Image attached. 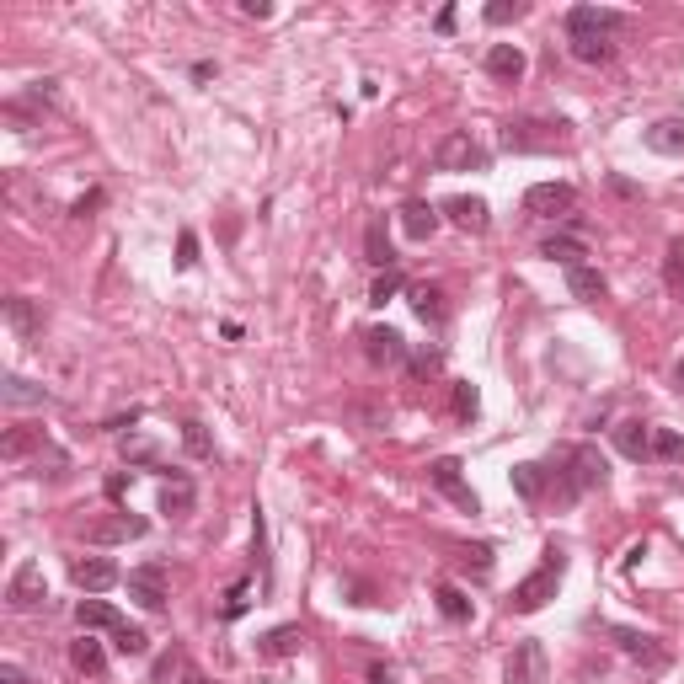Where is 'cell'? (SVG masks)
Returning a JSON list of instances; mask_svg holds the SVG:
<instances>
[{
	"label": "cell",
	"mask_w": 684,
	"mask_h": 684,
	"mask_svg": "<svg viewBox=\"0 0 684 684\" xmlns=\"http://www.w3.org/2000/svg\"><path fill=\"white\" fill-rule=\"evenodd\" d=\"M524 65L530 59H524V49H513V43H492L487 49V75H497V81H519Z\"/></svg>",
	"instance_id": "603a6c76"
},
{
	"label": "cell",
	"mask_w": 684,
	"mask_h": 684,
	"mask_svg": "<svg viewBox=\"0 0 684 684\" xmlns=\"http://www.w3.org/2000/svg\"><path fill=\"white\" fill-rule=\"evenodd\" d=\"M43 599H49L43 567H38V562H22L17 572H11V583H6V604H11V610H38Z\"/></svg>",
	"instance_id": "9c48e42d"
},
{
	"label": "cell",
	"mask_w": 684,
	"mask_h": 684,
	"mask_svg": "<svg viewBox=\"0 0 684 684\" xmlns=\"http://www.w3.org/2000/svg\"><path fill=\"white\" fill-rule=\"evenodd\" d=\"M513 492L524 497V503H546L551 497V471L546 465H535V460H524V465H513Z\"/></svg>",
	"instance_id": "ac0fdd59"
},
{
	"label": "cell",
	"mask_w": 684,
	"mask_h": 684,
	"mask_svg": "<svg viewBox=\"0 0 684 684\" xmlns=\"http://www.w3.org/2000/svg\"><path fill=\"white\" fill-rule=\"evenodd\" d=\"M433 161H439V171H481L487 166V150H481L465 129H449L439 139V150H433Z\"/></svg>",
	"instance_id": "8992f818"
},
{
	"label": "cell",
	"mask_w": 684,
	"mask_h": 684,
	"mask_svg": "<svg viewBox=\"0 0 684 684\" xmlns=\"http://www.w3.org/2000/svg\"><path fill=\"white\" fill-rule=\"evenodd\" d=\"M663 284H668V294H684V241H668V252H663Z\"/></svg>",
	"instance_id": "836d02e7"
},
{
	"label": "cell",
	"mask_w": 684,
	"mask_h": 684,
	"mask_svg": "<svg viewBox=\"0 0 684 684\" xmlns=\"http://www.w3.org/2000/svg\"><path fill=\"white\" fill-rule=\"evenodd\" d=\"M572 204H578L572 182H535V188L524 193V214H535V220H556V214H572Z\"/></svg>",
	"instance_id": "ba28073f"
},
{
	"label": "cell",
	"mask_w": 684,
	"mask_h": 684,
	"mask_svg": "<svg viewBox=\"0 0 684 684\" xmlns=\"http://www.w3.org/2000/svg\"><path fill=\"white\" fill-rule=\"evenodd\" d=\"M177 684H209V679L198 674V668H182V679H177Z\"/></svg>",
	"instance_id": "816d5d0a"
},
{
	"label": "cell",
	"mask_w": 684,
	"mask_h": 684,
	"mask_svg": "<svg viewBox=\"0 0 684 684\" xmlns=\"http://www.w3.org/2000/svg\"><path fill=\"white\" fill-rule=\"evenodd\" d=\"M177 663H182V658H177V652H166V658H161V663H155V684H166L171 674H177Z\"/></svg>",
	"instance_id": "7dc6e473"
},
{
	"label": "cell",
	"mask_w": 684,
	"mask_h": 684,
	"mask_svg": "<svg viewBox=\"0 0 684 684\" xmlns=\"http://www.w3.org/2000/svg\"><path fill=\"white\" fill-rule=\"evenodd\" d=\"M562 572H567V556L556 551V546H546V562H540L530 578H524L519 588H513V615H535V610H546V604L556 599V588H562Z\"/></svg>",
	"instance_id": "7a4b0ae2"
},
{
	"label": "cell",
	"mask_w": 684,
	"mask_h": 684,
	"mask_svg": "<svg viewBox=\"0 0 684 684\" xmlns=\"http://www.w3.org/2000/svg\"><path fill=\"white\" fill-rule=\"evenodd\" d=\"M567 145V123H546V118H519L503 129V150L508 155H530V150H556Z\"/></svg>",
	"instance_id": "3957f363"
},
{
	"label": "cell",
	"mask_w": 684,
	"mask_h": 684,
	"mask_svg": "<svg viewBox=\"0 0 684 684\" xmlns=\"http://www.w3.org/2000/svg\"><path fill=\"white\" fill-rule=\"evenodd\" d=\"M123 455L139 460V465H155V444L150 439H123Z\"/></svg>",
	"instance_id": "ee69618b"
},
{
	"label": "cell",
	"mask_w": 684,
	"mask_h": 684,
	"mask_svg": "<svg viewBox=\"0 0 684 684\" xmlns=\"http://www.w3.org/2000/svg\"><path fill=\"white\" fill-rule=\"evenodd\" d=\"M241 11H246V17H273V6H268V0H241Z\"/></svg>",
	"instance_id": "c3c4849f"
},
{
	"label": "cell",
	"mask_w": 684,
	"mask_h": 684,
	"mask_svg": "<svg viewBox=\"0 0 684 684\" xmlns=\"http://www.w3.org/2000/svg\"><path fill=\"white\" fill-rule=\"evenodd\" d=\"M401 289H407V278H401L396 268H391V273H380V278H375V289H369V305H385V300H396Z\"/></svg>",
	"instance_id": "f35d334b"
},
{
	"label": "cell",
	"mask_w": 684,
	"mask_h": 684,
	"mask_svg": "<svg viewBox=\"0 0 684 684\" xmlns=\"http://www.w3.org/2000/svg\"><path fill=\"white\" fill-rule=\"evenodd\" d=\"M193 262H198V236H193V230H182V236H177V268H193Z\"/></svg>",
	"instance_id": "b9f144b4"
},
{
	"label": "cell",
	"mask_w": 684,
	"mask_h": 684,
	"mask_svg": "<svg viewBox=\"0 0 684 684\" xmlns=\"http://www.w3.org/2000/svg\"><path fill=\"white\" fill-rule=\"evenodd\" d=\"M652 460L679 465V460H684V433H674V428H652Z\"/></svg>",
	"instance_id": "d6a6232c"
},
{
	"label": "cell",
	"mask_w": 684,
	"mask_h": 684,
	"mask_svg": "<svg viewBox=\"0 0 684 684\" xmlns=\"http://www.w3.org/2000/svg\"><path fill=\"white\" fill-rule=\"evenodd\" d=\"M455 562H460L465 572L476 567V578H487V572H492V551H487V546H465V551H455Z\"/></svg>",
	"instance_id": "ab89813d"
},
{
	"label": "cell",
	"mask_w": 684,
	"mask_h": 684,
	"mask_svg": "<svg viewBox=\"0 0 684 684\" xmlns=\"http://www.w3.org/2000/svg\"><path fill=\"white\" fill-rule=\"evenodd\" d=\"M572 59H583V65H610L615 38H572Z\"/></svg>",
	"instance_id": "1f68e13d"
},
{
	"label": "cell",
	"mask_w": 684,
	"mask_h": 684,
	"mask_svg": "<svg viewBox=\"0 0 684 684\" xmlns=\"http://www.w3.org/2000/svg\"><path fill=\"white\" fill-rule=\"evenodd\" d=\"M546 471H551V503H578L583 492L604 487L610 465H604V455L594 444H556Z\"/></svg>",
	"instance_id": "6da1fadb"
},
{
	"label": "cell",
	"mask_w": 684,
	"mask_h": 684,
	"mask_svg": "<svg viewBox=\"0 0 684 684\" xmlns=\"http://www.w3.org/2000/svg\"><path fill=\"white\" fill-rule=\"evenodd\" d=\"M0 396H6V407H43V401H49V391H43V385L22 380V375H6V380H0Z\"/></svg>",
	"instance_id": "f1b7e54d"
},
{
	"label": "cell",
	"mask_w": 684,
	"mask_h": 684,
	"mask_svg": "<svg viewBox=\"0 0 684 684\" xmlns=\"http://www.w3.org/2000/svg\"><path fill=\"white\" fill-rule=\"evenodd\" d=\"M75 620H81V631H123V615L107 599H81L75 604Z\"/></svg>",
	"instance_id": "ffe728a7"
},
{
	"label": "cell",
	"mask_w": 684,
	"mask_h": 684,
	"mask_svg": "<svg viewBox=\"0 0 684 684\" xmlns=\"http://www.w3.org/2000/svg\"><path fill=\"white\" fill-rule=\"evenodd\" d=\"M481 17H487L492 27H503V22H519V17H524V0H492V6L481 11Z\"/></svg>",
	"instance_id": "60d3db41"
},
{
	"label": "cell",
	"mask_w": 684,
	"mask_h": 684,
	"mask_svg": "<svg viewBox=\"0 0 684 684\" xmlns=\"http://www.w3.org/2000/svg\"><path fill=\"white\" fill-rule=\"evenodd\" d=\"M439 364H444V353H439V348H417L412 359H407L412 380H428V375H439Z\"/></svg>",
	"instance_id": "74e56055"
},
{
	"label": "cell",
	"mask_w": 684,
	"mask_h": 684,
	"mask_svg": "<svg viewBox=\"0 0 684 684\" xmlns=\"http://www.w3.org/2000/svg\"><path fill=\"white\" fill-rule=\"evenodd\" d=\"M407 300H412L417 316L433 321V326H439V321L449 316V305H444V289H439V284H407Z\"/></svg>",
	"instance_id": "cb8c5ba5"
},
{
	"label": "cell",
	"mask_w": 684,
	"mask_h": 684,
	"mask_svg": "<svg viewBox=\"0 0 684 684\" xmlns=\"http://www.w3.org/2000/svg\"><path fill=\"white\" fill-rule=\"evenodd\" d=\"M364 353H369V364H375V369H396V364H407V337H401L396 326H369Z\"/></svg>",
	"instance_id": "8fae6325"
},
{
	"label": "cell",
	"mask_w": 684,
	"mask_h": 684,
	"mask_svg": "<svg viewBox=\"0 0 684 684\" xmlns=\"http://www.w3.org/2000/svg\"><path fill=\"white\" fill-rule=\"evenodd\" d=\"M428 481H433V487H439L460 513H481V497L471 492V481H465V465H460L455 455H439V460H433V465H428Z\"/></svg>",
	"instance_id": "277c9868"
},
{
	"label": "cell",
	"mask_w": 684,
	"mask_h": 684,
	"mask_svg": "<svg viewBox=\"0 0 684 684\" xmlns=\"http://www.w3.org/2000/svg\"><path fill=\"white\" fill-rule=\"evenodd\" d=\"M567 289H572V300L594 305V300H604V289H610V284H604L599 268H588V262H583V268H567Z\"/></svg>",
	"instance_id": "4316f807"
},
{
	"label": "cell",
	"mask_w": 684,
	"mask_h": 684,
	"mask_svg": "<svg viewBox=\"0 0 684 684\" xmlns=\"http://www.w3.org/2000/svg\"><path fill=\"white\" fill-rule=\"evenodd\" d=\"M0 684H27V679H22L17 663H6V668H0Z\"/></svg>",
	"instance_id": "681fc988"
},
{
	"label": "cell",
	"mask_w": 684,
	"mask_h": 684,
	"mask_svg": "<svg viewBox=\"0 0 684 684\" xmlns=\"http://www.w3.org/2000/svg\"><path fill=\"white\" fill-rule=\"evenodd\" d=\"M433 599H439V610H444V620H471V599H465L460 594V588H439V594H433Z\"/></svg>",
	"instance_id": "8d00e7d4"
},
{
	"label": "cell",
	"mask_w": 684,
	"mask_h": 684,
	"mask_svg": "<svg viewBox=\"0 0 684 684\" xmlns=\"http://www.w3.org/2000/svg\"><path fill=\"white\" fill-rule=\"evenodd\" d=\"M674 385H679V391H684V359L674 364Z\"/></svg>",
	"instance_id": "f5cc1de1"
},
{
	"label": "cell",
	"mask_w": 684,
	"mask_h": 684,
	"mask_svg": "<svg viewBox=\"0 0 684 684\" xmlns=\"http://www.w3.org/2000/svg\"><path fill=\"white\" fill-rule=\"evenodd\" d=\"M444 220L449 225H460V230H471V236H481V230L492 225V209H487V198H444Z\"/></svg>",
	"instance_id": "4fadbf2b"
},
{
	"label": "cell",
	"mask_w": 684,
	"mask_h": 684,
	"mask_svg": "<svg viewBox=\"0 0 684 684\" xmlns=\"http://www.w3.org/2000/svg\"><path fill=\"white\" fill-rule=\"evenodd\" d=\"M476 407H481V401H476V385L460 380V385H455V412H460V417H476Z\"/></svg>",
	"instance_id": "7bdbcfd3"
},
{
	"label": "cell",
	"mask_w": 684,
	"mask_h": 684,
	"mask_svg": "<svg viewBox=\"0 0 684 684\" xmlns=\"http://www.w3.org/2000/svg\"><path fill=\"white\" fill-rule=\"evenodd\" d=\"M300 647H305V631L300 626H273L268 636H262V652H268V658H294Z\"/></svg>",
	"instance_id": "f546056e"
},
{
	"label": "cell",
	"mask_w": 684,
	"mask_h": 684,
	"mask_svg": "<svg viewBox=\"0 0 684 684\" xmlns=\"http://www.w3.org/2000/svg\"><path fill=\"white\" fill-rule=\"evenodd\" d=\"M364 262H375L380 273L396 268V252H391V236H385V220H369V230H364Z\"/></svg>",
	"instance_id": "484cf974"
},
{
	"label": "cell",
	"mask_w": 684,
	"mask_h": 684,
	"mask_svg": "<svg viewBox=\"0 0 684 684\" xmlns=\"http://www.w3.org/2000/svg\"><path fill=\"white\" fill-rule=\"evenodd\" d=\"M620 27H626V17L610 6H572L567 11V38H615Z\"/></svg>",
	"instance_id": "52a82bcc"
},
{
	"label": "cell",
	"mask_w": 684,
	"mask_h": 684,
	"mask_svg": "<svg viewBox=\"0 0 684 684\" xmlns=\"http://www.w3.org/2000/svg\"><path fill=\"white\" fill-rule=\"evenodd\" d=\"M193 503H198V492H193L188 476H171L166 487H161V513H171V519H188Z\"/></svg>",
	"instance_id": "d4e9b609"
},
{
	"label": "cell",
	"mask_w": 684,
	"mask_h": 684,
	"mask_svg": "<svg viewBox=\"0 0 684 684\" xmlns=\"http://www.w3.org/2000/svg\"><path fill=\"white\" fill-rule=\"evenodd\" d=\"M70 663L81 668V674H102V668H107V652H102V642L81 636V642H70Z\"/></svg>",
	"instance_id": "4dcf8cb0"
},
{
	"label": "cell",
	"mask_w": 684,
	"mask_h": 684,
	"mask_svg": "<svg viewBox=\"0 0 684 684\" xmlns=\"http://www.w3.org/2000/svg\"><path fill=\"white\" fill-rule=\"evenodd\" d=\"M369 684H396L391 668H369Z\"/></svg>",
	"instance_id": "f907efd6"
},
{
	"label": "cell",
	"mask_w": 684,
	"mask_h": 684,
	"mask_svg": "<svg viewBox=\"0 0 684 684\" xmlns=\"http://www.w3.org/2000/svg\"><path fill=\"white\" fill-rule=\"evenodd\" d=\"M123 583H129V599L139 604V610H150V615H161V610H166L171 588H166V567H161V562H145V567H134Z\"/></svg>",
	"instance_id": "5b68a950"
},
{
	"label": "cell",
	"mask_w": 684,
	"mask_h": 684,
	"mask_svg": "<svg viewBox=\"0 0 684 684\" xmlns=\"http://www.w3.org/2000/svg\"><path fill=\"white\" fill-rule=\"evenodd\" d=\"M113 647L123 652V658H145V652H150V636L139 631V626H123V631H113Z\"/></svg>",
	"instance_id": "d590c367"
},
{
	"label": "cell",
	"mask_w": 684,
	"mask_h": 684,
	"mask_svg": "<svg viewBox=\"0 0 684 684\" xmlns=\"http://www.w3.org/2000/svg\"><path fill=\"white\" fill-rule=\"evenodd\" d=\"M91 209H102V188H91L86 198H75V209H70V214H75V220H91Z\"/></svg>",
	"instance_id": "bcb514c9"
},
{
	"label": "cell",
	"mask_w": 684,
	"mask_h": 684,
	"mask_svg": "<svg viewBox=\"0 0 684 684\" xmlns=\"http://www.w3.org/2000/svg\"><path fill=\"white\" fill-rule=\"evenodd\" d=\"M236 615H246V583H236L225 594V620H236Z\"/></svg>",
	"instance_id": "f6af8a7d"
},
{
	"label": "cell",
	"mask_w": 684,
	"mask_h": 684,
	"mask_svg": "<svg viewBox=\"0 0 684 684\" xmlns=\"http://www.w3.org/2000/svg\"><path fill=\"white\" fill-rule=\"evenodd\" d=\"M43 449H49V444H43V428H11L6 439H0V460L17 465L27 455H43Z\"/></svg>",
	"instance_id": "44dd1931"
},
{
	"label": "cell",
	"mask_w": 684,
	"mask_h": 684,
	"mask_svg": "<svg viewBox=\"0 0 684 684\" xmlns=\"http://www.w3.org/2000/svg\"><path fill=\"white\" fill-rule=\"evenodd\" d=\"M182 449H188L193 460H214V439L204 423H182Z\"/></svg>",
	"instance_id": "e575fe53"
},
{
	"label": "cell",
	"mask_w": 684,
	"mask_h": 684,
	"mask_svg": "<svg viewBox=\"0 0 684 684\" xmlns=\"http://www.w3.org/2000/svg\"><path fill=\"white\" fill-rule=\"evenodd\" d=\"M546 679V647L540 642H519L508 658V684H540Z\"/></svg>",
	"instance_id": "5bb4252c"
},
{
	"label": "cell",
	"mask_w": 684,
	"mask_h": 684,
	"mask_svg": "<svg viewBox=\"0 0 684 684\" xmlns=\"http://www.w3.org/2000/svg\"><path fill=\"white\" fill-rule=\"evenodd\" d=\"M540 257L562 262V268H583L588 241H583V236H551V241H540Z\"/></svg>",
	"instance_id": "83f0119b"
},
{
	"label": "cell",
	"mask_w": 684,
	"mask_h": 684,
	"mask_svg": "<svg viewBox=\"0 0 684 684\" xmlns=\"http://www.w3.org/2000/svg\"><path fill=\"white\" fill-rule=\"evenodd\" d=\"M610 636H615V647L626 652V658H636V663H652V668L668 663V647H658V636H642V631H631V626H615Z\"/></svg>",
	"instance_id": "9a60e30c"
},
{
	"label": "cell",
	"mask_w": 684,
	"mask_h": 684,
	"mask_svg": "<svg viewBox=\"0 0 684 684\" xmlns=\"http://www.w3.org/2000/svg\"><path fill=\"white\" fill-rule=\"evenodd\" d=\"M439 220H444V214L433 209V204H423V198H412V204L401 209V230H407L412 241H428L433 230H439Z\"/></svg>",
	"instance_id": "7402d4cb"
},
{
	"label": "cell",
	"mask_w": 684,
	"mask_h": 684,
	"mask_svg": "<svg viewBox=\"0 0 684 684\" xmlns=\"http://www.w3.org/2000/svg\"><path fill=\"white\" fill-rule=\"evenodd\" d=\"M642 145H647L652 155H684V118H658V123L642 134Z\"/></svg>",
	"instance_id": "d6986e66"
},
{
	"label": "cell",
	"mask_w": 684,
	"mask_h": 684,
	"mask_svg": "<svg viewBox=\"0 0 684 684\" xmlns=\"http://www.w3.org/2000/svg\"><path fill=\"white\" fill-rule=\"evenodd\" d=\"M70 578L81 594H107V588L123 583V572H118V562H107V556H81V562H70Z\"/></svg>",
	"instance_id": "30bf717a"
},
{
	"label": "cell",
	"mask_w": 684,
	"mask_h": 684,
	"mask_svg": "<svg viewBox=\"0 0 684 684\" xmlns=\"http://www.w3.org/2000/svg\"><path fill=\"white\" fill-rule=\"evenodd\" d=\"M145 530H150V524L134 519V513H107V519L86 524V540H91V546H123V540H139Z\"/></svg>",
	"instance_id": "7c38bea8"
},
{
	"label": "cell",
	"mask_w": 684,
	"mask_h": 684,
	"mask_svg": "<svg viewBox=\"0 0 684 684\" xmlns=\"http://www.w3.org/2000/svg\"><path fill=\"white\" fill-rule=\"evenodd\" d=\"M6 326H11V332H17L22 342L43 337V310H38V300H27V294H11V300H6Z\"/></svg>",
	"instance_id": "2e32d148"
},
{
	"label": "cell",
	"mask_w": 684,
	"mask_h": 684,
	"mask_svg": "<svg viewBox=\"0 0 684 684\" xmlns=\"http://www.w3.org/2000/svg\"><path fill=\"white\" fill-rule=\"evenodd\" d=\"M615 449L626 460H652V423H642V417L615 423Z\"/></svg>",
	"instance_id": "e0dca14e"
}]
</instances>
